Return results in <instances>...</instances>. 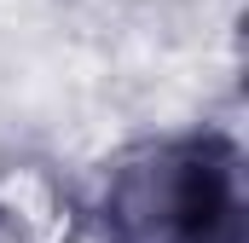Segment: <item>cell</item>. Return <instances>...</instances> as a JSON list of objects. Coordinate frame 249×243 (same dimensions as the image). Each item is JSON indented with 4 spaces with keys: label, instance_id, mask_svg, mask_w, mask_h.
Returning a JSON list of instances; mask_svg holds the SVG:
<instances>
[{
    "label": "cell",
    "instance_id": "cell-1",
    "mask_svg": "<svg viewBox=\"0 0 249 243\" xmlns=\"http://www.w3.org/2000/svg\"><path fill=\"white\" fill-rule=\"evenodd\" d=\"M81 243H249V168L226 127L122 145L81 197Z\"/></svg>",
    "mask_w": 249,
    "mask_h": 243
},
{
    "label": "cell",
    "instance_id": "cell-2",
    "mask_svg": "<svg viewBox=\"0 0 249 243\" xmlns=\"http://www.w3.org/2000/svg\"><path fill=\"white\" fill-rule=\"evenodd\" d=\"M0 243H81V197L47 162L0 174Z\"/></svg>",
    "mask_w": 249,
    "mask_h": 243
}]
</instances>
